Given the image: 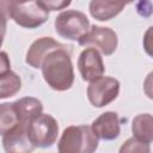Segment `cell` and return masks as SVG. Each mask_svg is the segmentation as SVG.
<instances>
[{
  "instance_id": "6da1fadb",
  "label": "cell",
  "mask_w": 153,
  "mask_h": 153,
  "mask_svg": "<svg viewBox=\"0 0 153 153\" xmlns=\"http://www.w3.org/2000/svg\"><path fill=\"white\" fill-rule=\"evenodd\" d=\"M42 75L55 91H67L74 82V69L71 59V47L66 45L50 51L43 60Z\"/></svg>"
},
{
  "instance_id": "7a4b0ae2",
  "label": "cell",
  "mask_w": 153,
  "mask_h": 153,
  "mask_svg": "<svg viewBox=\"0 0 153 153\" xmlns=\"http://www.w3.org/2000/svg\"><path fill=\"white\" fill-rule=\"evenodd\" d=\"M99 139L90 126H69L65 128L57 142L59 153H94Z\"/></svg>"
},
{
  "instance_id": "3957f363",
  "label": "cell",
  "mask_w": 153,
  "mask_h": 153,
  "mask_svg": "<svg viewBox=\"0 0 153 153\" xmlns=\"http://www.w3.org/2000/svg\"><path fill=\"white\" fill-rule=\"evenodd\" d=\"M8 17L22 27L36 29L48 20L49 11L44 8L41 0L27 2L10 1Z\"/></svg>"
},
{
  "instance_id": "277c9868",
  "label": "cell",
  "mask_w": 153,
  "mask_h": 153,
  "mask_svg": "<svg viewBox=\"0 0 153 153\" xmlns=\"http://www.w3.org/2000/svg\"><path fill=\"white\" fill-rule=\"evenodd\" d=\"M54 26L56 33L62 38L79 41L90 30L91 25L85 13L76 10H66L55 18Z\"/></svg>"
},
{
  "instance_id": "5b68a950",
  "label": "cell",
  "mask_w": 153,
  "mask_h": 153,
  "mask_svg": "<svg viewBox=\"0 0 153 153\" xmlns=\"http://www.w3.org/2000/svg\"><path fill=\"white\" fill-rule=\"evenodd\" d=\"M27 134L35 148L51 147L59 136L57 121L49 114H41L27 124Z\"/></svg>"
},
{
  "instance_id": "8992f818",
  "label": "cell",
  "mask_w": 153,
  "mask_h": 153,
  "mask_svg": "<svg viewBox=\"0 0 153 153\" xmlns=\"http://www.w3.org/2000/svg\"><path fill=\"white\" fill-rule=\"evenodd\" d=\"M78 43L81 47L92 45V48L99 50L103 55L110 56L117 49L118 38L117 33L111 27L94 24L90 26V30L78 41Z\"/></svg>"
},
{
  "instance_id": "52a82bcc",
  "label": "cell",
  "mask_w": 153,
  "mask_h": 153,
  "mask_svg": "<svg viewBox=\"0 0 153 153\" xmlns=\"http://www.w3.org/2000/svg\"><path fill=\"white\" fill-rule=\"evenodd\" d=\"M87 98L94 108H104L114 102L120 93V81L111 76H99L90 81Z\"/></svg>"
},
{
  "instance_id": "ba28073f",
  "label": "cell",
  "mask_w": 153,
  "mask_h": 153,
  "mask_svg": "<svg viewBox=\"0 0 153 153\" xmlns=\"http://www.w3.org/2000/svg\"><path fill=\"white\" fill-rule=\"evenodd\" d=\"M27 124L18 122L2 135V147L5 153H32L35 146L31 143L27 134Z\"/></svg>"
},
{
  "instance_id": "9c48e42d",
  "label": "cell",
  "mask_w": 153,
  "mask_h": 153,
  "mask_svg": "<svg viewBox=\"0 0 153 153\" xmlns=\"http://www.w3.org/2000/svg\"><path fill=\"white\" fill-rule=\"evenodd\" d=\"M78 69L85 81H92L102 76L105 67L99 51L92 47L84 49L78 57Z\"/></svg>"
},
{
  "instance_id": "30bf717a",
  "label": "cell",
  "mask_w": 153,
  "mask_h": 153,
  "mask_svg": "<svg viewBox=\"0 0 153 153\" xmlns=\"http://www.w3.org/2000/svg\"><path fill=\"white\" fill-rule=\"evenodd\" d=\"M96 136L104 141L116 140L121 134V120L115 111H105L99 115L91 124Z\"/></svg>"
},
{
  "instance_id": "8fae6325",
  "label": "cell",
  "mask_w": 153,
  "mask_h": 153,
  "mask_svg": "<svg viewBox=\"0 0 153 153\" xmlns=\"http://www.w3.org/2000/svg\"><path fill=\"white\" fill-rule=\"evenodd\" d=\"M65 47V44L55 41L51 37H41L33 41L27 49L25 62L33 68H41L44 57L53 50Z\"/></svg>"
},
{
  "instance_id": "7c38bea8",
  "label": "cell",
  "mask_w": 153,
  "mask_h": 153,
  "mask_svg": "<svg viewBox=\"0 0 153 153\" xmlns=\"http://www.w3.org/2000/svg\"><path fill=\"white\" fill-rule=\"evenodd\" d=\"M126 5H127L126 2H121V1L92 0L88 4V11L94 19L99 22H106L118 16L123 11Z\"/></svg>"
},
{
  "instance_id": "4fadbf2b",
  "label": "cell",
  "mask_w": 153,
  "mask_h": 153,
  "mask_svg": "<svg viewBox=\"0 0 153 153\" xmlns=\"http://www.w3.org/2000/svg\"><path fill=\"white\" fill-rule=\"evenodd\" d=\"M13 108L18 118V122L29 123L35 117L43 112V104L38 98L35 97H23L13 102Z\"/></svg>"
},
{
  "instance_id": "5bb4252c",
  "label": "cell",
  "mask_w": 153,
  "mask_h": 153,
  "mask_svg": "<svg viewBox=\"0 0 153 153\" xmlns=\"http://www.w3.org/2000/svg\"><path fill=\"white\" fill-rule=\"evenodd\" d=\"M133 137L137 141L151 145L153 140V117L151 114H140L131 122Z\"/></svg>"
},
{
  "instance_id": "9a60e30c",
  "label": "cell",
  "mask_w": 153,
  "mask_h": 153,
  "mask_svg": "<svg viewBox=\"0 0 153 153\" xmlns=\"http://www.w3.org/2000/svg\"><path fill=\"white\" fill-rule=\"evenodd\" d=\"M20 88L22 79L13 71L0 75V99L16 96L20 91Z\"/></svg>"
},
{
  "instance_id": "2e32d148",
  "label": "cell",
  "mask_w": 153,
  "mask_h": 153,
  "mask_svg": "<svg viewBox=\"0 0 153 153\" xmlns=\"http://www.w3.org/2000/svg\"><path fill=\"white\" fill-rule=\"evenodd\" d=\"M18 123V118L13 108V103L0 104V135H4Z\"/></svg>"
},
{
  "instance_id": "e0dca14e",
  "label": "cell",
  "mask_w": 153,
  "mask_h": 153,
  "mask_svg": "<svg viewBox=\"0 0 153 153\" xmlns=\"http://www.w3.org/2000/svg\"><path fill=\"white\" fill-rule=\"evenodd\" d=\"M118 153H151V146L148 143L137 141L134 137H129L122 143Z\"/></svg>"
},
{
  "instance_id": "ac0fdd59",
  "label": "cell",
  "mask_w": 153,
  "mask_h": 153,
  "mask_svg": "<svg viewBox=\"0 0 153 153\" xmlns=\"http://www.w3.org/2000/svg\"><path fill=\"white\" fill-rule=\"evenodd\" d=\"M8 5L10 1H0V48L2 45L6 29H7V19L8 17Z\"/></svg>"
},
{
  "instance_id": "d6986e66",
  "label": "cell",
  "mask_w": 153,
  "mask_h": 153,
  "mask_svg": "<svg viewBox=\"0 0 153 153\" xmlns=\"http://www.w3.org/2000/svg\"><path fill=\"white\" fill-rule=\"evenodd\" d=\"M41 4L44 6V8H47L48 11H59V10H63L67 6L71 5V1L67 0H49V1H43L41 0Z\"/></svg>"
},
{
  "instance_id": "ffe728a7",
  "label": "cell",
  "mask_w": 153,
  "mask_h": 153,
  "mask_svg": "<svg viewBox=\"0 0 153 153\" xmlns=\"http://www.w3.org/2000/svg\"><path fill=\"white\" fill-rule=\"evenodd\" d=\"M11 71V61L6 51L0 50V75Z\"/></svg>"
},
{
  "instance_id": "44dd1931",
  "label": "cell",
  "mask_w": 153,
  "mask_h": 153,
  "mask_svg": "<svg viewBox=\"0 0 153 153\" xmlns=\"http://www.w3.org/2000/svg\"><path fill=\"white\" fill-rule=\"evenodd\" d=\"M146 2L147 1H139V2H136V11L142 17H149L151 13H152V7L151 8H146L145 7Z\"/></svg>"
}]
</instances>
